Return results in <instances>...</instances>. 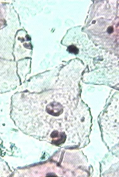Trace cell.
Here are the masks:
<instances>
[{"mask_svg":"<svg viewBox=\"0 0 119 177\" xmlns=\"http://www.w3.org/2000/svg\"><path fill=\"white\" fill-rule=\"evenodd\" d=\"M67 51L70 53L77 54L79 52V49L75 46L71 45L69 46L68 48Z\"/></svg>","mask_w":119,"mask_h":177,"instance_id":"obj_1","label":"cell"},{"mask_svg":"<svg viewBox=\"0 0 119 177\" xmlns=\"http://www.w3.org/2000/svg\"><path fill=\"white\" fill-rule=\"evenodd\" d=\"M113 32V28L112 27H108V32L110 34H111Z\"/></svg>","mask_w":119,"mask_h":177,"instance_id":"obj_2","label":"cell"}]
</instances>
